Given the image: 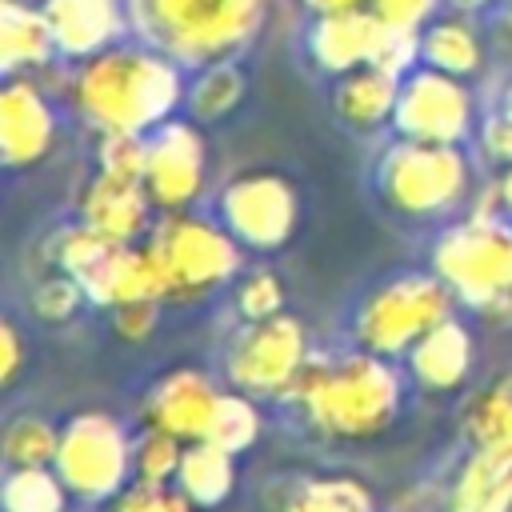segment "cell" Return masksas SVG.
Here are the masks:
<instances>
[{"instance_id":"d6a6232c","label":"cell","mask_w":512,"mask_h":512,"mask_svg":"<svg viewBox=\"0 0 512 512\" xmlns=\"http://www.w3.org/2000/svg\"><path fill=\"white\" fill-rule=\"evenodd\" d=\"M236 312L240 320H268L284 312V280L272 268H252L236 284Z\"/></svg>"},{"instance_id":"603a6c76","label":"cell","mask_w":512,"mask_h":512,"mask_svg":"<svg viewBox=\"0 0 512 512\" xmlns=\"http://www.w3.org/2000/svg\"><path fill=\"white\" fill-rule=\"evenodd\" d=\"M176 488L196 504V508H216L232 496L236 488V452H228L216 440H192L184 444V460L176 472Z\"/></svg>"},{"instance_id":"52a82bcc","label":"cell","mask_w":512,"mask_h":512,"mask_svg":"<svg viewBox=\"0 0 512 512\" xmlns=\"http://www.w3.org/2000/svg\"><path fill=\"white\" fill-rule=\"evenodd\" d=\"M452 308H456V296L436 272L392 276L356 308L352 340L356 348H368L376 356L404 360L428 328L452 316Z\"/></svg>"},{"instance_id":"8fae6325","label":"cell","mask_w":512,"mask_h":512,"mask_svg":"<svg viewBox=\"0 0 512 512\" xmlns=\"http://www.w3.org/2000/svg\"><path fill=\"white\" fill-rule=\"evenodd\" d=\"M472 124H476V100L468 80L428 64H416L400 80V100L392 116L396 136L428 140V144H464L472 136Z\"/></svg>"},{"instance_id":"83f0119b","label":"cell","mask_w":512,"mask_h":512,"mask_svg":"<svg viewBox=\"0 0 512 512\" xmlns=\"http://www.w3.org/2000/svg\"><path fill=\"white\" fill-rule=\"evenodd\" d=\"M0 448H4V464H8V468L56 464L60 428H56L52 420H44L40 412H16V416L4 424Z\"/></svg>"},{"instance_id":"f35d334b","label":"cell","mask_w":512,"mask_h":512,"mask_svg":"<svg viewBox=\"0 0 512 512\" xmlns=\"http://www.w3.org/2000/svg\"><path fill=\"white\" fill-rule=\"evenodd\" d=\"M304 8L312 16H328V12H348V8H368V0H304Z\"/></svg>"},{"instance_id":"7402d4cb","label":"cell","mask_w":512,"mask_h":512,"mask_svg":"<svg viewBox=\"0 0 512 512\" xmlns=\"http://www.w3.org/2000/svg\"><path fill=\"white\" fill-rule=\"evenodd\" d=\"M512 508V456L472 448L452 488V512H508Z\"/></svg>"},{"instance_id":"7bdbcfd3","label":"cell","mask_w":512,"mask_h":512,"mask_svg":"<svg viewBox=\"0 0 512 512\" xmlns=\"http://www.w3.org/2000/svg\"><path fill=\"white\" fill-rule=\"evenodd\" d=\"M504 108L512 112V84H508V92H504Z\"/></svg>"},{"instance_id":"7a4b0ae2","label":"cell","mask_w":512,"mask_h":512,"mask_svg":"<svg viewBox=\"0 0 512 512\" xmlns=\"http://www.w3.org/2000/svg\"><path fill=\"white\" fill-rule=\"evenodd\" d=\"M180 64L160 48L112 44L80 60L72 76V104L96 132H152L184 104Z\"/></svg>"},{"instance_id":"60d3db41","label":"cell","mask_w":512,"mask_h":512,"mask_svg":"<svg viewBox=\"0 0 512 512\" xmlns=\"http://www.w3.org/2000/svg\"><path fill=\"white\" fill-rule=\"evenodd\" d=\"M456 12H480V8H488L492 0H448Z\"/></svg>"},{"instance_id":"ffe728a7","label":"cell","mask_w":512,"mask_h":512,"mask_svg":"<svg viewBox=\"0 0 512 512\" xmlns=\"http://www.w3.org/2000/svg\"><path fill=\"white\" fill-rule=\"evenodd\" d=\"M56 36L44 8L0 0V68L4 76H32L56 60Z\"/></svg>"},{"instance_id":"5b68a950","label":"cell","mask_w":512,"mask_h":512,"mask_svg":"<svg viewBox=\"0 0 512 512\" xmlns=\"http://www.w3.org/2000/svg\"><path fill=\"white\" fill-rule=\"evenodd\" d=\"M240 248L244 244L224 224L196 216L192 208L160 212V220L144 236V252L156 268L160 292L176 304L204 300L216 288L232 284L240 272Z\"/></svg>"},{"instance_id":"2e32d148","label":"cell","mask_w":512,"mask_h":512,"mask_svg":"<svg viewBox=\"0 0 512 512\" xmlns=\"http://www.w3.org/2000/svg\"><path fill=\"white\" fill-rule=\"evenodd\" d=\"M40 8L52 24L60 60L80 64V60L120 44V36L128 32L124 0H44Z\"/></svg>"},{"instance_id":"f546056e","label":"cell","mask_w":512,"mask_h":512,"mask_svg":"<svg viewBox=\"0 0 512 512\" xmlns=\"http://www.w3.org/2000/svg\"><path fill=\"white\" fill-rule=\"evenodd\" d=\"M180 460H184V440H176L172 432H160V428H144V436L136 440V452H132V480L176 484Z\"/></svg>"},{"instance_id":"ac0fdd59","label":"cell","mask_w":512,"mask_h":512,"mask_svg":"<svg viewBox=\"0 0 512 512\" xmlns=\"http://www.w3.org/2000/svg\"><path fill=\"white\" fill-rule=\"evenodd\" d=\"M472 352V332L456 316H448L412 344L404 368L420 392H456L472 376Z\"/></svg>"},{"instance_id":"6da1fadb","label":"cell","mask_w":512,"mask_h":512,"mask_svg":"<svg viewBox=\"0 0 512 512\" xmlns=\"http://www.w3.org/2000/svg\"><path fill=\"white\" fill-rule=\"evenodd\" d=\"M304 420L340 444H368L384 436L404 404V384L396 360L376 356L368 348L356 352H312L288 396Z\"/></svg>"},{"instance_id":"277c9868","label":"cell","mask_w":512,"mask_h":512,"mask_svg":"<svg viewBox=\"0 0 512 512\" xmlns=\"http://www.w3.org/2000/svg\"><path fill=\"white\" fill-rule=\"evenodd\" d=\"M432 272L460 304L492 324L512 320V224L508 216L468 212L432 244Z\"/></svg>"},{"instance_id":"4dcf8cb0","label":"cell","mask_w":512,"mask_h":512,"mask_svg":"<svg viewBox=\"0 0 512 512\" xmlns=\"http://www.w3.org/2000/svg\"><path fill=\"white\" fill-rule=\"evenodd\" d=\"M96 168L128 180H144L148 168V136L144 132H100Z\"/></svg>"},{"instance_id":"cb8c5ba5","label":"cell","mask_w":512,"mask_h":512,"mask_svg":"<svg viewBox=\"0 0 512 512\" xmlns=\"http://www.w3.org/2000/svg\"><path fill=\"white\" fill-rule=\"evenodd\" d=\"M464 432L472 448H492L512 456V372L488 380L464 408Z\"/></svg>"},{"instance_id":"ab89813d","label":"cell","mask_w":512,"mask_h":512,"mask_svg":"<svg viewBox=\"0 0 512 512\" xmlns=\"http://www.w3.org/2000/svg\"><path fill=\"white\" fill-rule=\"evenodd\" d=\"M496 196H500L504 216L512 220V164H508V168H500V176H496Z\"/></svg>"},{"instance_id":"9a60e30c","label":"cell","mask_w":512,"mask_h":512,"mask_svg":"<svg viewBox=\"0 0 512 512\" xmlns=\"http://www.w3.org/2000/svg\"><path fill=\"white\" fill-rule=\"evenodd\" d=\"M152 212L156 204L144 180H128L96 168V176L80 192V220L120 244H140L152 232Z\"/></svg>"},{"instance_id":"74e56055","label":"cell","mask_w":512,"mask_h":512,"mask_svg":"<svg viewBox=\"0 0 512 512\" xmlns=\"http://www.w3.org/2000/svg\"><path fill=\"white\" fill-rule=\"evenodd\" d=\"M24 360H28V356H24V336H20L16 320L4 316V324H0V380H4V388L16 384Z\"/></svg>"},{"instance_id":"4316f807","label":"cell","mask_w":512,"mask_h":512,"mask_svg":"<svg viewBox=\"0 0 512 512\" xmlns=\"http://www.w3.org/2000/svg\"><path fill=\"white\" fill-rule=\"evenodd\" d=\"M68 484L52 464H32V468H8L0 504L4 512H64L68 508Z\"/></svg>"},{"instance_id":"b9f144b4","label":"cell","mask_w":512,"mask_h":512,"mask_svg":"<svg viewBox=\"0 0 512 512\" xmlns=\"http://www.w3.org/2000/svg\"><path fill=\"white\" fill-rule=\"evenodd\" d=\"M504 40H508V52H512V4H508V12H504Z\"/></svg>"},{"instance_id":"d590c367","label":"cell","mask_w":512,"mask_h":512,"mask_svg":"<svg viewBox=\"0 0 512 512\" xmlns=\"http://www.w3.org/2000/svg\"><path fill=\"white\" fill-rule=\"evenodd\" d=\"M160 296H148V300H132V304H120V308H112V328H116V336H124V340H148L152 332H156V320H160Z\"/></svg>"},{"instance_id":"d6986e66","label":"cell","mask_w":512,"mask_h":512,"mask_svg":"<svg viewBox=\"0 0 512 512\" xmlns=\"http://www.w3.org/2000/svg\"><path fill=\"white\" fill-rule=\"evenodd\" d=\"M396 100H400V76H392L376 64L336 76V88H332V112L352 132H376L384 124H392Z\"/></svg>"},{"instance_id":"3957f363","label":"cell","mask_w":512,"mask_h":512,"mask_svg":"<svg viewBox=\"0 0 512 512\" xmlns=\"http://www.w3.org/2000/svg\"><path fill=\"white\" fill-rule=\"evenodd\" d=\"M136 40L180 68H204L244 52L268 16V0H124Z\"/></svg>"},{"instance_id":"ba28073f","label":"cell","mask_w":512,"mask_h":512,"mask_svg":"<svg viewBox=\"0 0 512 512\" xmlns=\"http://www.w3.org/2000/svg\"><path fill=\"white\" fill-rule=\"evenodd\" d=\"M312 360L304 324L292 312L268 320H244L224 352V380L256 400H288L300 372Z\"/></svg>"},{"instance_id":"9c48e42d","label":"cell","mask_w":512,"mask_h":512,"mask_svg":"<svg viewBox=\"0 0 512 512\" xmlns=\"http://www.w3.org/2000/svg\"><path fill=\"white\" fill-rule=\"evenodd\" d=\"M132 452L136 444L128 440V428L108 416V412H76L60 428V448H56V472L68 484L76 500L100 504L116 500L132 484Z\"/></svg>"},{"instance_id":"4fadbf2b","label":"cell","mask_w":512,"mask_h":512,"mask_svg":"<svg viewBox=\"0 0 512 512\" xmlns=\"http://www.w3.org/2000/svg\"><path fill=\"white\" fill-rule=\"evenodd\" d=\"M56 108L32 76H8L0 88V156L8 168H32L56 148Z\"/></svg>"},{"instance_id":"8d00e7d4","label":"cell","mask_w":512,"mask_h":512,"mask_svg":"<svg viewBox=\"0 0 512 512\" xmlns=\"http://www.w3.org/2000/svg\"><path fill=\"white\" fill-rule=\"evenodd\" d=\"M480 152L488 164L496 168H508L512 164V112L508 108H496L484 124H480Z\"/></svg>"},{"instance_id":"30bf717a","label":"cell","mask_w":512,"mask_h":512,"mask_svg":"<svg viewBox=\"0 0 512 512\" xmlns=\"http://www.w3.org/2000/svg\"><path fill=\"white\" fill-rule=\"evenodd\" d=\"M220 224L252 252H276L292 240L300 220V200L280 172H240L220 188Z\"/></svg>"},{"instance_id":"d4e9b609","label":"cell","mask_w":512,"mask_h":512,"mask_svg":"<svg viewBox=\"0 0 512 512\" xmlns=\"http://www.w3.org/2000/svg\"><path fill=\"white\" fill-rule=\"evenodd\" d=\"M280 512H376V500L352 476H304L288 484Z\"/></svg>"},{"instance_id":"8992f818","label":"cell","mask_w":512,"mask_h":512,"mask_svg":"<svg viewBox=\"0 0 512 512\" xmlns=\"http://www.w3.org/2000/svg\"><path fill=\"white\" fill-rule=\"evenodd\" d=\"M376 192L404 220H440L472 196V164L460 144L400 136L376 164Z\"/></svg>"},{"instance_id":"7c38bea8","label":"cell","mask_w":512,"mask_h":512,"mask_svg":"<svg viewBox=\"0 0 512 512\" xmlns=\"http://www.w3.org/2000/svg\"><path fill=\"white\" fill-rule=\"evenodd\" d=\"M208 184V148L200 124L168 116L160 128L148 132V168L144 188L156 212H184L204 196Z\"/></svg>"},{"instance_id":"484cf974","label":"cell","mask_w":512,"mask_h":512,"mask_svg":"<svg viewBox=\"0 0 512 512\" xmlns=\"http://www.w3.org/2000/svg\"><path fill=\"white\" fill-rule=\"evenodd\" d=\"M240 100H244V72H240L232 60H216V64L196 68V80H192L188 92H184L188 116H192L196 124L224 120Z\"/></svg>"},{"instance_id":"836d02e7","label":"cell","mask_w":512,"mask_h":512,"mask_svg":"<svg viewBox=\"0 0 512 512\" xmlns=\"http://www.w3.org/2000/svg\"><path fill=\"white\" fill-rule=\"evenodd\" d=\"M112 512H196V504L176 484H140V480H132L112 500Z\"/></svg>"},{"instance_id":"1f68e13d","label":"cell","mask_w":512,"mask_h":512,"mask_svg":"<svg viewBox=\"0 0 512 512\" xmlns=\"http://www.w3.org/2000/svg\"><path fill=\"white\" fill-rule=\"evenodd\" d=\"M84 300H88V296H84L80 280L68 276V272H60V268H52V276L40 280V284L32 288V296H28L32 312H36L44 324H64V320H72Z\"/></svg>"},{"instance_id":"e0dca14e","label":"cell","mask_w":512,"mask_h":512,"mask_svg":"<svg viewBox=\"0 0 512 512\" xmlns=\"http://www.w3.org/2000/svg\"><path fill=\"white\" fill-rule=\"evenodd\" d=\"M380 36H384V24L372 8L328 12V16H316L308 28V56L320 72L344 76V72L376 60Z\"/></svg>"},{"instance_id":"44dd1931","label":"cell","mask_w":512,"mask_h":512,"mask_svg":"<svg viewBox=\"0 0 512 512\" xmlns=\"http://www.w3.org/2000/svg\"><path fill=\"white\" fill-rule=\"evenodd\" d=\"M420 64L440 68V72L460 76V80H472L484 68V40H480L476 24L464 12L436 16L420 32Z\"/></svg>"},{"instance_id":"e575fe53","label":"cell","mask_w":512,"mask_h":512,"mask_svg":"<svg viewBox=\"0 0 512 512\" xmlns=\"http://www.w3.org/2000/svg\"><path fill=\"white\" fill-rule=\"evenodd\" d=\"M368 8L380 16V24L388 28H400V32H424L436 12H440V0H368Z\"/></svg>"},{"instance_id":"5bb4252c","label":"cell","mask_w":512,"mask_h":512,"mask_svg":"<svg viewBox=\"0 0 512 512\" xmlns=\"http://www.w3.org/2000/svg\"><path fill=\"white\" fill-rule=\"evenodd\" d=\"M216 404H220V388H216V380L208 372L172 368L144 396V424L160 428V432H172L176 440L192 444V440L208 436Z\"/></svg>"},{"instance_id":"f1b7e54d","label":"cell","mask_w":512,"mask_h":512,"mask_svg":"<svg viewBox=\"0 0 512 512\" xmlns=\"http://www.w3.org/2000/svg\"><path fill=\"white\" fill-rule=\"evenodd\" d=\"M260 408H256V396H248V392H240V388H224L220 392V404H216V412H212V424H208V440H216V444H224L228 452H244V448H252L256 444V436H260Z\"/></svg>"}]
</instances>
